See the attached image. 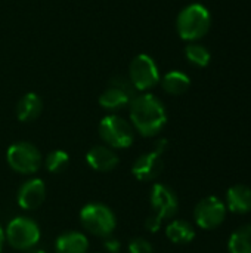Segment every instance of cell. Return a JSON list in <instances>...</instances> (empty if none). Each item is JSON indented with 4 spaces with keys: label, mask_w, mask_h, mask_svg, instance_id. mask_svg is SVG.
I'll return each instance as SVG.
<instances>
[{
    "label": "cell",
    "mask_w": 251,
    "mask_h": 253,
    "mask_svg": "<svg viewBox=\"0 0 251 253\" xmlns=\"http://www.w3.org/2000/svg\"><path fill=\"white\" fill-rule=\"evenodd\" d=\"M226 209L244 215L251 212V188L247 185H234L226 193Z\"/></svg>",
    "instance_id": "cell-14"
},
{
    "label": "cell",
    "mask_w": 251,
    "mask_h": 253,
    "mask_svg": "<svg viewBox=\"0 0 251 253\" xmlns=\"http://www.w3.org/2000/svg\"><path fill=\"white\" fill-rule=\"evenodd\" d=\"M99 135L102 141L112 148H127L135 139L130 123L115 114L107 116L101 120Z\"/></svg>",
    "instance_id": "cell-5"
},
{
    "label": "cell",
    "mask_w": 251,
    "mask_h": 253,
    "mask_svg": "<svg viewBox=\"0 0 251 253\" xmlns=\"http://www.w3.org/2000/svg\"><path fill=\"white\" fill-rule=\"evenodd\" d=\"M212 25V15L204 4L192 3L180 10L176 19V28L180 39L197 42L203 39Z\"/></svg>",
    "instance_id": "cell-2"
},
{
    "label": "cell",
    "mask_w": 251,
    "mask_h": 253,
    "mask_svg": "<svg viewBox=\"0 0 251 253\" xmlns=\"http://www.w3.org/2000/svg\"><path fill=\"white\" fill-rule=\"evenodd\" d=\"M186 59L195 67H206L210 62V52L206 46L200 43H189L185 47Z\"/></svg>",
    "instance_id": "cell-20"
},
{
    "label": "cell",
    "mask_w": 251,
    "mask_h": 253,
    "mask_svg": "<svg viewBox=\"0 0 251 253\" xmlns=\"http://www.w3.org/2000/svg\"><path fill=\"white\" fill-rule=\"evenodd\" d=\"M161 86L163 89L169 93V95H183L185 92H188L189 86H191V79L182 73V71H169L163 79H161Z\"/></svg>",
    "instance_id": "cell-18"
},
{
    "label": "cell",
    "mask_w": 251,
    "mask_h": 253,
    "mask_svg": "<svg viewBox=\"0 0 251 253\" xmlns=\"http://www.w3.org/2000/svg\"><path fill=\"white\" fill-rule=\"evenodd\" d=\"M4 239L9 245L18 251H28L34 248L40 240V228L36 221L25 216L12 219L6 228Z\"/></svg>",
    "instance_id": "cell-4"
},
{
    "label": "cell",
    "mask_w": 251,
    "mask_h": 253,
    "mask_svg": "<svg viewBox=\"0 0 251 253\" xmlns=\"http://www.w3.org/2000/svg\"><path fill=\"white\" fill-rule=\"evenodd\" d=\"M89 249L87 237L78 231L64 233L56 239L55 251L56 253H86Z\"/></svg>",
    "instance_id": "cell-15"
},
{
    "label": "cell",
    "mask_w": 251,
    "mask_h": 253,
    "mask_svg": "<svg viewBox=\"0 0 251 253\" xmlns=\"http://www.w3.org/2000/svg\"><path fill=\"white\" fill-rule=\"evenodd\" d=\"M163 168H164L163 154L154 150L151 153H146L138 157V160L135 162L132 168V173L135 175L136 179L146 182V181H154L155 178H158L163 172Z\"/></svg>",
    "instance_id": "cell-11"
},
{
    "label": "cell",
    "mask_w": 251,
    "mask_h": 253,
    "mask_svg": "<svg viewBox=\"0 0 251 253\" xmlns=\"http://www.w3.org/2000/svg\"><path fill=\"white\" fill-rule=\"evenodd\" d=\"M129 253H154V248L148 240H145L142 237H138V239L130 240Z\"/></svg>",
    "instance_id": "cell-22"
},
{
    "label": "cell",
    "mask_w": 251,
    "mask_h": 253,
    "mask_svg": "<svg viewBox=\"0 0 251 253\" xmlns=\"http://www.w3.org/2000/svg\"><path fill=\"white\" fill-rule=\"evenodd\" d=\"M25 253H46L43 249H37V248H31L28 251H25Z\"/></svg>",
    "instance_id": "cell-25"
},
{
    "label": "cell",
    "mask_w": 251,
    "mask_h": 253,
    "mask_svg": "<svg viewBox=\"0 0 251 253\" xmlns=\"http://www.w3.org/2000/svg\"><path fill=\"white\" fill-rule=\"evenodd\" d=\"M136 96V89L130 79L117 76L109 80L108 87L99 96V105L105 110H120L132 102Z\"/></svg>",
    "instance_id": "cell-7"
},
{
    "label": "cell",
    "mask_w": 251,
    "mask_h": 253,
    "mask_svg": "<svg viewBox=\"0 0 251 253\" xmlns=\"http://www.w3.org/2000/svg\"><path fill=\"white\" fill-rule=\"evenodd\" d=\"M80 221L84 230L98 237H109L117 225L112 211L101 203L86 205L80 212Z\"/></svg>",
    "instance_id": "cell-3"
},
{
    "label": "cell",
    "mask_w": 251,
    "mask_h": 253,
    "mask_svg": "<svg viewBox=\"0 0 251 253\" xmlns=\"http://www.w3.org/2000/svg\"><path fill=\"white\" fill-rule=\"evenodd\" d=\"M151 206L155 212L154 215L164 221L173 218L178 213L179 200L172 188L163 184H155L151 190Z\"/></svg>",
    "instance_id": "cell-10"
},
{
    "label": "cell",
    "mask_w": 251,
    "mask_h": 253,
    "mask_svg": "<svg viewBox=\"0 0 251 253\" xmlns=\"http://www.w3.org/2000/svg\"><path fill=\"white\" fill-rule=\"evenodd\" d=\"M43 110V102L40 96L34 92L25 93L16 104V117L21 122H33L36 120Z\"/></svg>",
    "instance_id": "cell-16"
},
{
    "label": "cell",
    "mask_w": 251,
    "mask_h": 253,
    "mask_svg": "<svg viewBox=\"0 0 251 253\" xmlns=\"http://www.w3.org/2000/svg\"><path fill=\"white\" fill-rule=\"evenodd\" d=\"M3 243H4V231H3L1 227H0V251H1V248H3Z\"/></svg>",
    "instance_id": "cell-26"
},
{
    "label": "cell",
    "mask_w": 251,
    "mask_h": 253,
    "mask_svg": "<svg viewBox=\"0 0 251 253\" xmlns=\"http://www.w3.org/2000/svg\"><path fill=\"white\" fill-rule=\"evenodd\" d=\"M129 79L136 90H149L160 82V71L155 61L145 53L133 58L129 68Z\"/></svg>",
    "instance_id": "cell-8"
},
{
    "label": "cell",
    "mask_w": 251,
    "mask_h": 253,
    "mask_svg": "<svg viewBox=\"0 0 251 253\" xmlns=\"http://www.w3.org/2000/svg\"><path fill=\"white\" fill-rule=\"evenodd\" d=\"M46 199V185L41 179H30L21 185L16 200L25 211H34L43 205Z\"/></svg>",
    "instance_id": "cell-12"
},
{
    "label": "cell",
    "mask_w": 251,
    "mask_h": 253,
    "mask_svg": "<svg viewBox=\"0 0 251 253\" xmlns=\"http://www.w3.org/2000/svg\"><path fill=\"white\" fill-rule=\"evenodd\" d=\"M70 163V156L62 150H53L46 157V169L50 173H61L67 169Z\"/></svg>",
    "instance_id": "cell-21"
},
{
    "label": "cell",
    "mask_w": 251,
    "mask_h": 253,
    "mask_svg": "<svg viewBox=\"0 0 251 253\" xmlns=\"http://www.w3.org/2000/svg\"><path fill=\"white\" fill-rule=\"evenodd\" d=\"M6 160L10 169L22 175H33L40 169L41 154L30 142L12 144L6 151Z\"/></svg>",
    "instance_id": "cell-6"
},
{
    "label": "cell",
    "mask_w": 251,
    "mask_h": 253,
    "mask_svg": "<svg viewBox=\"0 0 251 253\" xmlns=\"http://www.w3.org/2000/svg\"><path fill=\"white\" fill-rule=\"evenodd\" d=\"M130 119L135 129L143 136L158 135L167 123L164 104L152 93H142L130 102Z\"/></svg>",
    "instance_id": "cell-1"
},
{
    "label": "cell",
    "mask_w": 251,
    "mask_h": 253,
    "mask_svg": "<svg viewBox=\"0 0 251 253\" xmlns=\"http://www.w3.org/2000/svg\"><path fill=\"white\" fill-rule=\"evenodd\" d=\"M229 253H251V224L240 227L228 242Z\"/></svg>",
    "instance_id": "cell-19"
},
{
    "label": "cell",
    "mask_w": 251,
    "mask_h": 253,
    "mask_svg": "<svg viewBox=\"0 0 251 253\" xmlns=\"http://www.w3.org/2000/svg\"><path fill=\"white\" fill-rule=\"evenodd\" d=\"M194 218L200 228L215 230L222 225L226 218V205L215 196L204 197L195 206Z\"/></svg>",
    "instance_id": "cell-9"
},
{
    "label": "cell",
    "mask_w": 251,
    "mask_h": 253,
    "mask_svg": "<svg viewBox=\"0 0 251 253\" xmlns=\"http://www.w3.org/2000/svg\"><path fill=\"white\" fill-rule=\"evenodd\" d=\"M166 236L175 245H186V243H191L194 240L195 230L189 222L182 221V219H176L167 225Z\"/></svg>",
    "instance_id": "cell-17"
},
{
    "label": "cell",
    "mask_w": 251,
    "mask_h": 253,
    "mask_svg": "<svg viewBox=\"0 0 251 253\" xmlns=\"http://www.w3.org/2000/svg\"><path fill=\"white\" fill-rule=\"evenodd\" d=\"M87 165L96 172H111L118 166V156L108 147L95 145L86 154Z\"/></svg>",
    "instance_id": "cell-13"
},
{
    "label": "cell",
    "mask_w": 251,
    "mask_h": 253,
    "mask_svg": "<svg viewBox=\"0 0 251 253\" xmlns=\"http://www.w3.org/2000/svg\"><path fill=\"white\" fill-rule=\"evenodd\" d=\"M161 224H163V221L158 219L155 215H151V216L145 221V227H146V230L151 231V233H157V231L161 228Z\"/></svg>",
    "instance_id": "cell-23"
},
{
    "label": "cell",
    "mask_w": 251,
    "mask_h": 253,
    "mask_svg": "<svg viewBox=\"0 0 251 253\" xmlns=\"http://www.w3.org/2000/svg\"><path fill=\"white\" fill-rule=\"evenodd\" d=\"M104 248L108 251L109 253H117L120 251L121 245L117 239H112V237H105L104 240Z\"/></svg>",
    "instance_id": "cell-24"
}]
</instances>
